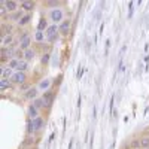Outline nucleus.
Masks as SVG:
<instances>
[{
  "mask_svg": "<svg viewBox=\"0 0 149 149\" xmlns=\"http://www.w3.org/2000/svg\"><path fill=\"white\" fill-rule=\"evenodd\" d=\"M34 39H36L37 42H42L43 39H46V36H45V33H43V31H39V30H37V31H36V34H34Z\"/></svg>",
  "mask_w": 149,
  "mask_h": 149,
  "instance_id": "obj_24",
  "label": "nucleus"
},
{
  "mask_svg": "<svg viewBox=\"0 0 149 149\" xmlns=\"http://www.w3.org/2000/svg\"><path fill=\"white\" fill-rule=\"evenodd\" d=\"M31 122H33V130H34V131L40 130V128L43 127V119H42L40 116H37V118L31 119Z\"/></svg>",
  "mask_w": 149,
  "mask_h": 149,
  "instance_id": "obj_8",
  "label": "nucleus"
},
{
  "mask_svg": "<svg viewBox=\"0 0 149 149\" xmlns=\"http://www.w3.org/2000/svg\"><path fill=\"white\" fill-rule=\"evenodd\" d=\"M12 40H14L12 34H8V36L2 37V46L3 48H8V45H14V43H12Z\"/></svg>",
  "mask_w": 149,
  "mask_h": 149,
  "instance_id": "obj_15",
  "label": "nucleus"
},
{
  "mask_svg": "<svg viewBox=\"0 0 149 149\" xmlns=\"http://www.w3.org/2000/svg\"><path fill=\"white\" fill-rule=\"evenodd\" d=\"M0 12H2V15H5L6 12H8V9H6V6H5V3L2 2V9H0Z\"/></svg>",
  "mask_w": 149,
  "mask_h": 149,
  "instance_id": "obj_33",
  "label": "nucleus"
},
{
  "mask_svg": "<svg viewBox=\"0 0 149 149\" xmlns=\"http://www.w3.org/2000/svg\"><path fill=\"white\" fill-rule=\"evenodd\" d=\"M26 81H27V76H26V73H24V72H15L14 76L10 78L12 84H18V85L26 84Z\"/></svg>",
  "mask_w": 149,
  "mask_h": 149,
  "instance_id": "obj_3",
  "label": "nucleus"
},
{
  "mask_svg": "<svg viewBox=\"0 0 149 149\" xmlns=\"http://www.w3.org/2000/svg\"><path fill=\"white\" fill-rule=\"evenodd\" d=\"M30 43H31V39L29 36V31H24V34L21 36V40H19V49L21 51H27V49H30Z\"/></svg>",
  "mask_w": 149,
  "mask_h": 149,
  "instance_id": "obj_2",
  "label": "nucleus"
},
{
  "mask_svg": "<svg viewBox=\"0 0 149 149\" xmlns=\"http://www.w3.org/2000/svg\"><path fill=\"white\" fill-rule=\"evenodd\" d=\"M140 149H149V137L140 139Z\"/></svg>",
  "mask_w": 149,
  "mask_h": 149,
  "instance_id": "obj_22",
  "label": "nucleus"
},
{
  "mask_svg": "<svg viewBox=\"0 0 149 149\" xmlns=\"http://www.w3.org/2000/svg\"><path fill=\"white\" fill-rule=\"evenodd\" d=\"M27 69H29L27 61H26V60H21V61H19V66H18V69H17V72H24V73H26Z\"/></svg>",
  "mask_w": 149,
  "mask_h": 149,
  "instance_id": "obj_20",
  "label": "nucleus"
},
{
  "mask_svg": "<svg viewBox=\"0 0 149 149\" xmlns=\"http://www.w3.org/2000/svg\"><path fill=\"white\" fill-rule=\"evenodd\" d=\"M21 18H22V12H21V10L15 12V14L10 17V19H12V21H18V22H19V19H21Z\"/></svg>",
  "mask_w": 149,
  "mask_h": 149,
  "instance_id": "obj_25",
  "label": "nucleus"
},
{
  "mask_svg": "<svg viewBox=\"0 0 149 149\" xmlns=\"http://www.w3.org/2000/svg\"><path fill=\"white\" fill-rule=\"evenodd\" d=\"M34 55H36V52H34V49H27V51H24V60L26 61H31L33 58H34Z\"/></svg>",
  "mask_w": 149,
  "mask_h": 149,
  "instance_id": "obj_16",
  "label": "nucleus"
},
{
  "mask_svg": "<svg viewBox=\"0 0 149 149\" xmlns=\"http://www.w3.org/2000/svg\"><path fill=\"white\" fill-rule=\"evenodd\" d=\"M33 106H34V107H37V109L45 107V102H43V98H36V100L33 102Z\"/></svg>",
  "mask_w": 149,
  "mask_h": 149,
  "instance_id": "obj_23",
  "label": "nucleus"
},
{
  "mask_svg": "<svg viewBox=\"0 0 149 149\" xmlns=\"http://www.w3.org/2000/svg\"><path fill=\"white\" fill-rule=\"evenodd\" d=\"M49 18H51V21H52L54 24L63 21V10H61L60 8H54V9L51 10V14H49Z\"/></svg>",
  "mask_w": 149,
  "mask_h": 149,
  "instance_id": "obj_4",
  "label": "nucleus"
},
{
  "mask_svg": "<svg viewBox=\"0 0 149 149\" xmlns=\"http://www.w3.org/2000/svg\"><path fill=\"white\" fill-rule=\"evenodd\" d=\"M82 74H84V67L79 66V67H78V73H76V78H78L79 81L82 79Z\"/></svg>",
  "mask_w": 149,
  "mask_h": 149,
  "instance_id": "obj_29",
  "label": "nucleus"
},
{
  "mask_svg": "<svg viewBox=\"0 0 149 149\" xmlns=\"http://www.w3.org/2000/svg\"><path fill=\"white\" fill-rule=\"evenodd\" d=\"M10 86H12V82L9 81V79H0V90H2V91H6V90H9L10 88Z\"/></svg>",
  "mask_w": 149,
  "mask_h": 149,
  "instance_id": "obj_12",
  "label": "nucleus"
},
{
  "mask_svg": "<svg viewBox=\"0 0 149 149\" xmlns=\"http://www.w3.org/2000/svg\"><path fill=\"white\" fill-rule=\"evenodd\" d=\"M18 66H19V60H17V58H12L9 63H8V67H10L12 70H14V69H18Z\"/></svg>",
  "mask_w": 149,
  "mask_h": 149,
  "instance_id": "obj_21",
  "label": "nucleus"
},
{
  "mask_svg": "<svg viewBox=\"0 0 149 149\" xmlns=\"http://www.w3.org/2000/svg\"><path fill=\"white\" fill-rule=\"evenodd\" d=\"M49 26H48V22H46V19L42 17L40 19H39V24H37V30H39V31H46V29H48Z\"/></svg>",
  "mask_w": 149,
  "mask_h": 149,
  "instance_id": "obj_18",
  "label": "nucleus"
},
{
  "mask_svg": "<svg viewBox=\"0 0 149 149\" xmlns=\"http://www.w3.org/2000/svg\"><path fill=\"white\" fill-rule=\"evenodd\" d=\"M12 76H14V72H12V69H10V67H3V70H2V78H3V79H10Z\"/></svg>",
  "mask_w": 149,
  "mask_h": 149,
  "instance_id": "obj_13",
  "label": "nucleus"
},
{
  "mask_svg": "<svg viewBox=\"0 0 149 149\" xmlns=\"http://www.w3.org/2000/svg\"><path fill=\"white\" fill-rule=\"evenodd\" d=\"M133 6H134V2H130V10H128V18L133 17Z\"/></svg>",
  "mask_w": 149,
  "mask_h": 149,
  "instance_id": "obj_31",
  "label": "nucleus"
},
{
  "mask_svg": "<svg viewBox=\"0 0 149 149\" xmlns=\"http://www.w3.org/2000/svg\"><path fill=\"white\" fill-rule=\"evenodd\" d=\"M54 137H55V131H54V133H52L51 136H49V140H48V142H49V143H51V142L54 140Z\"/></svg>",
  "mask_w": 149,
  "mask_h": 149,
  "instance_id": "obj_34",
  "label": "nucleus"
},
{
  "mask_svg": "<svg viewBox=\"0 0 149 149\" xmlns=\"http://www.w3.org/2000/svg\"><path fill=\"white\" fill-rule=\"evenodd\" d=\"M30 19H31V15H30V14H27V15H24V17H22V18L19 19V22H18V26H21V27H22V26H27V24L30 22Z\"/></svg>",
  "mask_w": 149,
  "mask_h": 149,
  "instance_id": "obj_19",
  "label": "nucleus"
},
{
  "mask_svg": "<svg viewBox=\"0 0 149 149\" xmlns=\"http://www.w3.org/2000/svg\"><path fill=\"white\" fill-rule=\"evenodd\" d=\"M14 54L15 52L12 51V49H8V48H3L2 46V61H3V63H6V61L9 63V61L14 58Z\"/></svg>",
  "mask_w": 149,
  "mask_h": 149,
  "instance_id": "obj_7",
  "label": "nucleus"
},
{
  "mask_svg": "<svg viewBox=\"0 0 149 149\" xmlns=\"http://www.w3.org/2000/svg\"><path fill=\"white\" fill-rule=\"evenodd\" d=\"M24 97L29 98V100H36V97H37V88H30L27 93H24Z\"/></svg>",
  "mask_w": 149,
  "mask_h": 149,
  "instance_id": "obj_9",
  "label": "nucleus"
},
{
  "mask_svg": "<svg viewBox=\"0 0 149 149\" xmlns=\"http://www.w3.org/2000/svg\"><path fill=\"white\" fill-rule=\"evenodd\" d=\"M43 102H45V107H51L52 106V103H54V98H55V94H54V91H51V90H48V91H45V94H43Z\"/></svg>",
  "mask_w": 149,
  "mask_h": 149,
  "instance_id": "obj_5",
  "label": "nucleus"
},
{
  "mask_svg": "<svg viewBox=\"0 0 149 149\" xmlns=\"http://www.w3.org/2000/svg\"><path fill=\"white\" fill-rule=\"evenodd\" d=\"M3 3H5L8 12H14V10H17V8H18V3L14 2V0H8V2H5V0H3Z\"/></svg>",
  "mask_w": 149,
  "mask_h": 149,
  "instance_id": "obj_10",
  "label": "nucleus"
},
{
  "mask_svg": "<svg viewBox=\"0 0 149 149\" xmlns=\"http://www.w3.org/2000/svg\"><path fill=\"white\" fill-rule=\"evenodd\" d=\"M29 116H30L31 119L37 118V116H39V109L34 107L33 104H31V106H29Z\"/></svg>",
  "mask_w": 149,
  "mask_h": 149,
  "instance_id": "obj_14",
  "label": "nucleus"
},
{
  "mask_svg": "<svg viewBox=\"0 0 149 149\" xmlns=\"http://www.w3.org/2000/svg\"><path fill=\"white\" fill-rule=\"evenodd\" d=\"M21 9L22 10H33L34 9V2H29V0H24V2H21Z\"/></svg>",
  "mask_w": 149,
  "mask_h": 149,
  "instance_id": "obj_11",
  "label": "nucleus"
},
{
  "mask_svg": "<svg viewBox=\"0 0 149 149\" xmlns=\"http://www.w3.org/2000/svg\"><path fill=\"white\" fill-rule=\"evenodd\" d=\"M29 90H30V86H29L27 84H22V85H21V91H26V93H27Z\"/></svg>",
  "mask_w": 149,
  "mask_h": 149,
  "instance_id": "obj_32",
  "label": "nucleus"
},
{
  "mask_svg": "<svg viewBox=\"0 0 149 149\" xmlns=\"http://www.w3.org/2000/svg\"><path fill=\"white\" fill-rule=\"evenodd\" d=\"M49 58H51V55H49L48 52L43 54V57H42V64H48V63H49Z\"/></svg>",
  "mask_w": 149,
  "mask_h": 149,
  "instance_id": "obj_28",
  "label": "nucleus"
},
{
  "mask_svg": "<svg viewBox=\"0 0 149 149\" xmlns=\"http://www.w3.org/2000/svg\"><path fill=\"white\" fill-rule=\"evenodd\" d=\"M21 57H24V51H21V49H17L15 54H14V58H17V60L21 61Z\"/></svg>",
  "mask_w": 149,
  "mask_h": 149,
  "instance_id": "obj_27",
  "label": "nucleus"
},
{
  "mask_svg": "<svg viewBox=\"0 0 149 149\" xmlns=\"http://www.w3.org/2000/svg\"><path fill=\"white\" fill-rule=\"evenodd\" d=\"M131 146H133V149H137V148H140V140H137V139L133 140V142H131Z\"/></svg>",
  "mask_w": 149,
  "mask_h": 149,
  "instance_id": "obj_30",
  "label": "nucleus"
},
{
  "mask_svg": "<svg viewBox=\"0 0 149 149\" xmlns=\"http://www.w3.org/2000/svg\"><path fill=\"white\" fill-rule=\"evenodd\" d=\"M48 5H49V6H55V8H57V5H58V3H57V2H49Z\"/></svg>",
  "mask_w": 149,
  "mask_h": 149,
  "instance_id": "obj_36",
  "label": "nucleus"
},
{
  "mask_svg": "<svg viewBox=\"0 0 149 149\" xmlns=\"http://www.w3.org/2000/svg\"><path fill=\"white\" fill-rule=\"evenodd\" d=\"M34 130H33V122H31V118H29L27 119V133L29 134H31Z\"/></svg>",
  "mask_w": 149,
  "mask_h": 149,
  "instance_id": "obj_26",
  "label": "nucleus"
},
{
  "mask_svg": "<svg viewBox=\"0 0 149 149\" xmlns=\"http://www.w3.org/2000/svg\"><path fill=\"white\" fill-rule=\"evenodd\" d=\"M137 149H140V148H137Z\"/></svg>",
  "mask_w": 149,
  "mask_h": 149,
  "instance_id": "obj_37",
  "label": "nucleus"
},
{
  "mask_svg": "<svg viewBox=\"0 0 149 149\" xmlns=\"http://www.w3.org/2000/svg\"><path fill=\"white\" fill-rule=\"evenodd\" d=\"M70 27H72V21L70 19H64L63 22L60 24V34H63V36H67L69 31H70Z\"/></svg>",
  "mask_w": 149,
  "mask_h": 149,
  "instance_id": "obj_6",
  "label": "nucleus"
},
{
  "mask_svg": "<svg viewBox=\"0 0 149 149\" xmlns=\"http://www.w3.org/2000/svg\"><path fill=\"white\" fill-rule=\"evenodd\" d=\"M58 33H60V29L57 27V24H52V26H49L45 31V36H46V40L49 43H54L57 39H58Z\"/></svg>",
  "mask_w": 149,
  "mask_h": 149,
  "instance_id": "obj_1",
  "label": "nucleus"
},
{
  "mask_svg": "<svg viewBox=\"0 0 149 149\" xmlns=\"http://www.w3.org/2000/svg\"><path fill=\"white\" fill-rule=\"evenodd\" d=\"M49 86H51V79H43V81H40V84H39V90L48 91Z\"/></svg>",
  "mask_w": 149,
  "mask_h": 149,
  "instance_id": "obj_17",
  "label": "nucleus"
},
{
  "mask_svg": "<svg viewBox=\"0 0 149 149\" xmlns=\"http://www.w3.org/2000/svg\"><path fill=\"white\" fill-rule=\"evenodd\" d=\"M81 104H82V97L79 95V97H78V104H76V106H78V107H81Z\"/></svg>",
  "mask_w": 149,
  "mask_h": 149,
  "instance_id": "obj_35",
  "label": "nucleus"
}]
</instances>
